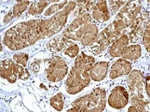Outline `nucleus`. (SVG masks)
<instances>
[{
	"mask_svg": "<svg viewBox=\"0 0 150 112\" xmlns=\"http://www.w3.org/2000/svg\"><path fill=\"white\" fill-rule=\"evenodd\" d=\"M29 4V2H23L21 4L16 5L15 7L13 8V13H14L15 16H20L21 13L25 11L27 8V5Z\"/></svg>",
	"mask_w": 150,
	"mask_h": 112,
	"instance_id": "obj_14",
	"label": "nucleus"
},
{
	"mask_svg": "<svg viewBox=\"0 0 150 112\" xmlns=\"http://www.w3.org/2000/svg\"><path fill=\"white\" fill-rule=\"evenodd\" d=\"M131 69V64L123 59H120L112 66L110 77L111 78H117L121 75H127Z\"/></svg>",
	"mask_w": 150,
	"mask_h": 112,
	"instance_id": "obj_4",
	"label": "nucleus"
},
{
	"mask_svg": "<svg viewBox=\"0 0 150 112\" xmlns=\"http://www.w3.org/2000/svg\"><path fill=\"white\" fill-rule=\"evenodd\" d=\"M61 94H58L56 95L54 97L52 98L51 99V105L54 106V108H56L58 111H61L63 108V105H64V102L62 101V94L60 96Z\"/></svg>",
	"mask_w": 150,
	"mask_h": 112,
	"instance_id": "obj_13",
	"label": "nucleus"
},
{
	"mask_svg": "<svg viewBox=\"0 0 150 112\" xmlns=\"http://www.w3.org/2000/svg\"><path fill=\"white\" fill-rule=\"evenodd\" d=\"M143 43L147 52H149V30H146L143 35Z\"/></svg>",
	"mask_w": 150,
	"mask_h": 112,
	"instance_id": "obj_17",
	"label": "nucleus"
},
{
	"mask_svg": "<svg viewBox=\"0 0 150 112\" xmlns=\"http://www.w3.org/2000/svg\"><path fill=\"white\" fill-rule=\"evenodd\" d=\"M93 17L97 21H106L110 18L106 1H99L93 11Z\"/></svg>",
	"mask_w": 150,
	"mask_h": 112,
	"instance_id": "obj_9",
	"label": "nucleus"
},
{
	"mask_svg": "<svg viewBox=\"0 0 150 112\" xmlns=\"http://www.w3.org/2000/svg\"><path fill=\"white\" fill-rule=\"evenodd\" d=\"M97 33V27L95 25H91L89 27V29L87 30L86 33H85V35L83 39V44L84 45H89L92 40L96 38Z\"/></svg>",
	"mask_w": 150,
	"mask_h": 112,
	"instance_id": "obj_11",
	"label": "nucleus"
},
{
	"mask_svg": "<svg viewBox=\"0 0 150 112\" xmlns=\"http://www.w3.org/2000/svg\"><path fill=\"white\" fill-rule=\"evenodd\" d=\"M46 4H48V2L45 1H40V2H35L34 4H32L31 7L29 9L30 14L34 15L35 13H41L43 10L44 7L46 6Z\"/></svg>",
	"mask_w": 150,
	"mask_h": 112,
	"instance_id": "obj_12",
	"label": "nucleus"
},
{
	"mask_svg": "<svg viewBox=\"0 0 150 112\" xmlns=\"http://www.w3.org/2000/svg\"><path fill=\"white\" fill-rule=\"evenodd\" d=\"M67 66L64 59L60 57H54L50 60V66L47 69L48 79L50 81H58L62 80L67 73Z\"/></svg>",
	"mask_w": 150,
	"mask_h": 112,
	"instance_id": "obj_2",
	"label": "nucleus"
},
{
	"mask_svg": "<svg viewBox=\"0 0 150 112\" xmlns=\"http://www.w3.org/2000/svg\"><path fill=\"white\" fill-rule=\"evenodd\" d=\"M14 58V60L18 64H23V66H26V62H27L28 59V55L25 54H18V55H15L13 57Z\"/></svg>",
	"mask_w": 150,
	"mask_h": 112,
	"instance_id": "obj_15",
	"label": "nucleus"
},
{
	"mask_svg": "<svg viewBox=\"0 0 150 112\" xmlns=\"http://www.w3.org/2000/svg\"><path fill=\"white\" fill-rule=\"evenodd\" d=\"M108 70V64L99 62L92 68L90 71V76L95 81H100L105 78Z\"/></svg>",
	"mask_w": 150,
	"mask_h": 112,
	"instance_id": "obj_8",
	"label": "nucleus"
},
{
	"mask_svg": "<svg viewBox=\"0 0 150 112\" xmlns=\"http://www.w3.org/2000/svg\"><path fill=\"white\" fill-rule=\"evenodd\" d=\"M128 45V39L125 35H123L115 43L110 49V54L112 57H119L124 53L127 45Z\"/></svg>",
	"mask_w": 150,
	"mask_h": 112,
	"instance_id": "obj_7",
	"label": "nucleus"
},
{
	"mask_svg": "<svg viewBox=\"0 0 150 112\" xmlns=\"http://www.w3.org/2000/svg\"><path fill=\"white\" fill-rule=\"evenodd\" d=\"M135 107H134V106H130V108H129L128 109V111H137V110L135 108Z\"/></svg>",
	"mask_w": 150,
	"mask_h": 112,
	"instance_id": "obj_18",
	"label": "nucleus"
},
{
	"mask_svg": "<svg viewBox=\"0 0 150 112\" xmlns=\"http://www.w3.org/2000/svg\"><path fill=\"white\" fill-rule=\"evenodd\" d=\"M128 94L124 87L118 86L111 92L109 98V104L115 108H121L128 104Z\"/></svg>",
	"mask_w": 150,
	"mask_h": 112,
	"instance_id": "obj_3",
	"label": "nucleus"
},
{
	"mask_svg": "<svg viewBox=\"0 0 150 112\" xmlns=\"http://www.w3.org/2000/svg\"><path fill=\"white\" fill-rule=\"evenodd\" d=\"M78 51H79V49H78L77 45H73V46H71L68 49L65 54L70 56L71 57H74L78 54Z\"/></svg>",
	"mask_w": 150,
	"mask_h": 112,
	"instance_id": "obj_16",
	"label": "nucleus"
},
{
	"mask_svg": "<svg viewBox=\"0 0 150 112\" xmlns=\"http://www.w3.org/2000/svg\"><path fill=\"white\" fill-rule=\"evenodd\" d=\"M95 62V59L90 56L82 54V55L78 56L76 61L75 62V69L81 71H88L91 69L92 64Z\"/></svg>",
	"mask_w": 150,
	"mask_h": 112,
	"instance_id": "obj_6",
	"label": "nucleus"
},
{
	"mask_svg": "<svg viewBox=\"0 0 150 112\" xmlns=\"http://www.w3.org/2000/svg\"><path fill=\"white\" fill-rule=\"evenodd\" d=\"M90 82L88 72L72 69L66 82L67 92L71 94L78 93L84 87L88 86Z\"/></svg>",
	"mask_w": 150,
	"mask_h": 112,
	"instance_id": "obj_1",
	"label": "nucleus"
},
{
	"mask_svg": "<svg viewBox=\"0 0 150 112\" xmlns=\"http://www.w3.org/2000/svg\"><path fill=\"white\" fill-rule=\"evenodd\" d=\"M123 57L130 60H135L141 55V47L139 45H132L125 49Z\"/></svg>",
	"mask_w": 150,
	"mask_h": 112,
	"instance_id": "obj_10",
	"label": "nucleus"
},
{
	"mask_svg": "<svg viewBox=\"0 0 150 112\" xmlns=\"http://www.w3.org/2000/svg\"><path fill=\"white\" fill-rule=\"evenodd\" d=\"M16 68L13 62L11 59H6V60L1 62V76L3 78H6L12 83H14L16 80Z\"/></svg>",
	"mask_w": 150,
	"mask_h": 112,
	"instance_id": "obj_5",
	"label": "nucleus"
}]
</instances>
